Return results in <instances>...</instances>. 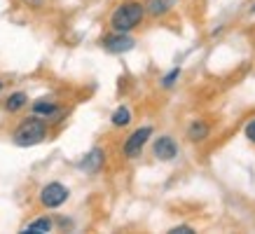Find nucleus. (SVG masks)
Listing matches in <instances>:
<instances>
[{
  "label": "nucleus",
  "instance_id": "nucleus-3",
  "mask_svg": "<svg viewBox=\"0 0 255 234\" xmlns=\"http://www.w3.org/2000/svg\"><path fill=\"white\" fill-rule=\"evenodd\" d=\"M68 195L70 192L66 185H61V183H49V185L42 187L40 202H42V206H47V209H59L61 204H66Z\"/></svg>",
  "mask_w": 255,
  "mask_h": 234
},
{
  "label": "nucleus",
  "instance_id": "nucleus-2",
  "mask_svg": "<svg viewBox=\"0 0 255 234\" xmlns=\"http://www.w3.org/2000/svg\"><path fill=\"white\" fill-rule=\"evenodd\" d=\"M47 136V124L38 117H28V119H23L21 124L14 129V143L16 145H21V148H31V145H38L42 143Z\"/></svg>",
  "mask_w": 255,
  "mask_h": 234
},
{
  "label": "nucleus",
  "instance_id": "nucleus-17",
  "mask_svg": "<svg viewBox=\"0 0 255 234\" xmlns=\"http://www.w3.org/2000/svg\"><path fill=\"white\" fill-rule=\"evenodd\" d=\"M26 2H28L31 7H40V5H42V0H26Z\"/></svg>",
  "mask_w": 255,
  "mask_h": 234
},
{
  "label": "nucleus",
  "instance_id": "nucleus-14",
  "mask_svg": "<svg viewBox=\"0 0 255 234\" xmlns=\"http://www.w3.org/2000/svg\"><path fill=\"white\" fill-rule=\"evenodd\" d=\"M178 75H180V68H173V70L169 73V75H166V78L162 80V85H164V87H171V85H173V82L178 80Z\"/></svg>",
  "mask_w": 255,
  "mask_h": 234
},
{
  "label": "nucleus",
  "instance_id": "nucleus-5",
  "mask_svg": "<svg viewBox=\"0 0 255 234\" xmlns=\"http://www.w3.org/2000/svg\"><path fill=\"white\" fill-rule=\"evenodd\" d=\"M133 38H129L127 33H115V35H108V38H103V47L113 52V54H122V52H129L133 49Z\"/></svg>",
  "mask_w": 255,
  "mask_h": 234
},
{
  "label": "nucleus",
  "instance_id": "nucleus-1",
  "mask_svg": "<svg viewBox=\"0 0 255 234\" xmlns=\"http://www.w3.org/2000/svg\"><path fill=\"white\" fill-rule=\"evenodd\" d=\"M143 14H145V7L140 2H124L113 12L110 26L115 33H129L143 21Z\"/></svg>",
  "mask_w": 255,
  "mask_h": 234
},
{
  "label": "nucleus",
  "instance_id": "nucleus-13",
  "mask_svg": "<svg viewBox=\"0 0 255 234\" xmlns=\"http://www.w3.org/2000/svg\"><path fill=\"white\" fill-rule=\"evenodd\" d=\"M33 110H35V115H52V113H56V106L49 101H38L33 106Z\"/></svg>",
  "mask_w": 255,
  "mask_h": 234
},
{
  "label": "nucleus",
  "instance_id": "nucleus-6",
  "mask_svg": "<svg viewBox=\"0 0 255 234\" xmlns=\"http://www.w3.org/2000/svg\"><path fill=\"white\" fill-rule=\"evenodd\" d=\"M152 150H155V157L162 159V162H171V159L178 155V145L171 136H159V138L155 140Z\"/></svg>",
  "mask_w": 255,
  "mask_h": 234
},
{
  "label": "nucleus",
  "instance_id": "nucleus-11",
  "mask_svg": "<svg viewBox=\"0 0 255 234\" xmlns=\"http://www.w3.org/2000/svg\"><path fill=\"white\" fill-rule=\"evenodd\" d=\"M26 101H28V99H26V94H23V92H14L7 101H5V108H7L9 113H16V110H21L23 106H26Z\"/></svg>",
  "mask_w": 255,
  "mask_h": 234
},
{
  "label": "nucleus",
  "instance_id": "nucleus-9",
  "mask_svg": "<svg viewBox=\"0 0 255 234\" xmlns=\"http://www.w3.org/2000/svg\"><path fill=\"white\" fill-rule=\"evenodd\" d=\"M206 136H209V126L204 124L201 119H194L192 124H190V129H187V138L197 143V140H204Z\"/></svg>",
  "mask_w": 255,
  "mask_h": 234
},
{
  "label": "nucleus",
  "instance_id": "nucleus-12",
  "mask_svg": "<svg viewBox=\"0 0 255 234\" xmlns=\"http://www.w3.org/2000/svg\"><path fill=\"white\" fill-rule=\"evenodd\" d=\"M131 122V113H129V108H117L115 113H113V124L115 126H127Z\"/></svg>",
  "mask_w": 255,
  "mask_h": 234
},
{
  "label": "nucleus",
  "instance_id": "nucleus-8",
  "mask_svg": "<svg viewBox=\"0 0 255 234\" xmlns=\"http://www.w3.org/2000/svg\"><path fill=\"white\" fill-rule=\"evenodd\" d=\"M176 5V0H147L145 5V12L147 14H152V16H162V14H166L171 7Z\"/></svg>",
  "mask_w": 255,
  "mask_h": 234
},
{
  "label": "nucleus",
  "instance_id": "nucleus-16",
  "mask_svg": "<svg viewBox=\"0 0 255 234\" xmlns=\"http://www.w3.org/2000/svg\"><path fill=\"white\" fill-rule=\"evenodd\" d=\"M171 234H192L194 230L190 225H180V227H173V230H169Z\"/></svg>",
  "mask_w": 255,
  "mask_h": 234
},
{
  "label": "nucleus",
  "instance_id": "nucleus-15",
  "mask_svg": "<svg viewBox=\"0 0 255 234\" xmlns=\"http://www.w3.org/2000/svg\"><path fill=\"white\" fill-rule=\"evenodd\" d=\"M246 138L251 140V143H255V119H251L246 124Z\"/></svg>",
  "mask_w": 255,
  "mask_h": 234
},
{
  "label": "nucleus",
  "instance_id": "nucleus-18",
  "mask_svg": "<svg viewBox=\"0 0 255 234\" xmlns=\"http://www.w3.org/2000/svg\"><path fill=\"white\" fill-rule=\"evenodd\" d=\"M0 89H2V82H0Z\"/></svg>",
  "mask_w": 255,
  "mask_h": 234
},
{
  "label": "nucleus",
  "instance_id": "nucleus-10",
  "mask_svg": "<svg viewBox=\"0 0 255 234\" xmlns=\"http://www.w3.org/2000/svg\"><path fill=\"white\" fill-rule=\"evenodd\" d=\"M23 232H26V234H47V232H52V220H49V218L33 220V223L26 227Z\"/></svg>",
  "mask_w": 255,
  "mask_h": 234
},
{
  "label": "nucleus",
  "instance_id": "nucleus-4",
  "mask_svg": "<svg viewBox=\"0 0 255 234\" xmlns=\"http://www.w3.org/2000/svg\"><path fill=\"white\" fill-rule=\"evenodd\" d=\"M150 136H152V126H140V129H136V131L127 138V143H124V155L129 157V159L138 157L140 152H143V148H145V143Z\"/></svg>",
  "mask_w": 255,
  "mask_h": 234
},
{
  "label": "nucleus",
  "instance_id": "nucleus-7",
  "mask_svg": "<svg viewBox=\"0 0 255 234\" xmlns=\"http://www.w3.org/2000/svg\"><path fill=\"white\" fill-rule=\"evenodd\" d=\"M103 150L101 148H94L89 155L80 162V169H85V171H89V173H94V171H99L101 166H103Z\"/></svg>",
  "mask_w": 255,
  "mask_h": 234
}]
</instances>
